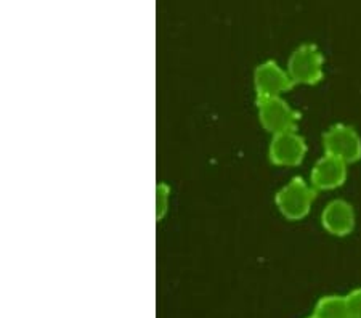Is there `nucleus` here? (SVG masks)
Masks as SVG:
<instances>
[{
    "label": "nucleus",
    "mask_w": 361,
    "mask_h": 318,
    "mask_svg": "<svg viewBox=\"0 0 361 318\" xmlns=\"http://www.w3.org/2000/svg\"><path fill=\"white\" fill-rule=\"evenodd\" d=\"M315 198L317 190L312 185H308L302 177H294L276 193L275 202L279 212L288 221H302L310 212Z\"/></svg>",
    "instance_id": "f257e3e1"
},
{
    "label": "nucleus",
    "mask_w": 361,
    "mask_h": 318,
    "mask_svg": "<svg viewBox=\"0 0 361 318\" xmlns=\"http://www.w3.org/2000/svg\"><path fill=\"white\" fill-rule=\"evenodd\" d=\"M324 58L317 45L304 44L293 51L288 63V74L294 84L315 85L323 79Z\"/></svg>",
    "instance_id": "f03ea898"
},
{
    "label": "nucleus",
    "mask_w": 361,
    "mask_h": 318,
    "mask_svg": "<svg viewBox=\"0 0 361 318\" xmlns=\"http://www.w3.org/2000/svg\"><path fill=\"white\" fill-rule=\"evenodd\" d=\"M324 154L343 161L345 164L358 163L361 159V137L353 127L336 124L323 135Z\"/></svg>",
    "instance_id": "7ed1b4c3"
},
{
    "label": "nucleus",
    "mask_w": 361,
    "mask_h": 318,
    "mask_svg": "<svg viewBox=\"0 0 361 318\" xmlns=\"http://www.w3.org/2000/svg\"><path fill=\"white\" fill-rule=\"evenodd\" d=\"M257 109L260 124L270 134L278 135L283 134V132L297 130V124L300 121V113L295 111L294 108H290L289 103L283 100L281 97L257 100Z\"/></svg>",
    "instance_id": "20e7f679"
},
{
    "label": "nucleus",
    "mask_w": 361,
    "mask_h": 318,
    "mask_svg": "<svg viewBox=\"0 0 361 318\" xmlns=\"http://www.w3.org/2000/svg\"><path fill=\"white\" fill-rule=\"evenodd\" d=\"M294 85L295 84L288 71H284L276 61H265L255 68L254 89L257 100L281 97L284 92H289Z\"/></svg>",
    "instance_id": "39448f33"
},
{
    "label": "nucleus",
    "mask_w": 361,
    "mask_h": 318,
    "mask_svg": "<svg viewBox=\"0 0 361 318\" xmlns=\"http://www.w3.org/2000/svg\"><path fill=\"white\" fill-rule=\"evenodd\" d=\"M307 154V142L299 132L289 130L273 135L269 147V158L275 166L294 167L304 161Z\"/></svg>",
    "instance_id": "423d86ee"
},
{
    "label": "nucleus",
    "mask_w": 361,
    "mask_h": 318,
    "mask_svg": "<svg viewBox=\"0 0 361 318\" xmlns=\"http://www.w3.org/2000/svg\"><path fill=\"white\" fill-rule=\"evenodd\" d=\"M347 166L343 161L333 158V156L324 154L323 158L317 161L310 173L312 187L317 192H328L342 187L347 181Z\"/></svg>",
    "instance_id": "0eeeda50"
},
{
    "label": "nucleus",
    "mask_w": 361,
    "mask_h": 318,
    "mask_svg": "<svg viewBox=\"0 0 361 318\" xmlns=\"http://www.w3.org/2000/svg\"><path fill=\"white\" fill-rule=\"evenodd\" d=\"M322 224L328 233L334 236H347L355 228V212L350 202L334 200L328 202L322 214Z\"/></svg>",
    "instance_id": "6e6552de"
},
{
    "label": "nucleus",
    "mask_w": 361,
    "mask_h": 318,
    "mask_svg": "<svg viewBox=\"0 0 361 318\" xmlns=\"http://www.w3.org/2000/svg\"><path fill=\"white\" fill-rule=\"evenodd\" d=\"M317 318H348V305L345 296H336V294H329V296H323L317 302L315 307Z\"/></svg>",
    "instance_id": "1a4fd4ad"
},
{
    "label": "nucleus",
    "mask_w": 361,
    "mask_h": 318,
    "mask_svg": "<svg viewBox=\"0 0 361 318\" xmlns=\"http://www.w3.org/2000/svg\"><path fill=\"white\" fill-rule=\"evenodd\" d=\"M169 195H171V188H169L167 183L162 182L156 187V217H158V221H161V219L166 216L169 206Z\"/></svg>",
    "instance_id": "9d476101"
},
{
    "label": "nucleus",
    "mask_w": 361,
    "mask_h": 318,
    "mask_svg": "<svg viewBox=\"0 0 361 318\" xmlns=\"http://www.w3.org/2000/svg\"><path fill=\"white\" fill-rule=\"evenodd\" d=\"M347 305H348V314L352 318H361V288L353 289L345 296Z\"/></svg>",
    "instance_id": "9b49d317"
},
{
    "label": "nucleus",
    "mask_w": 361,
    "mask_h": 318,
    "mask_svg": "<svg viewBox=\"0 0 361 318\" xmlns=\"http://www.w3.org/2000/svg\"><path fill=\"white\" fill-rule=\"evenodd\" d=\"M308 318H317V317H315V315H312V317H308Z\"/></svg>",
    "instance_id": "f8f14e48"
},
{
    "label": "nucleus",
    "mask_w": 361,
    "mask_h": 318,
    "mask_svg": "<svg viewBox=\"0 0 361 318\" xmlns=\"http://www.w3.org/2000/svg\"><path fill=\"white\" fill-rule=\"evenodd\" d=\"M348 318H352V317H348Z\"/></svg>",
    "instance_id": "ddd939ff"
}]
</instances>
